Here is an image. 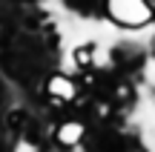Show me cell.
<instances>
[{"label":"cell","instance_id":"6da1fadb","mask_svg":"<svg viewBox=\"0 0 155 152\" xmlns=\"http://www.w3.org/2000/svg\"><path fill=\"white\" fill-rule=\"evenodd\" d=\"M109 11L124 26H144L150 17V9L141 0H109Z\"/></svg>","mask_w":155,"mask_h":152},{"label":"cell","instance_id":"7a4b0ae2","mask_svg":"<svg viewBox=\"0 0 155 152\" xmlns=\"http://www.w3.org/2000/svg\"><path fill=\"white\" fill-rule=\"evenodd\" d=\"M46 86H49L52 98H58V101H69V98H75V83L66 78V75H52Z\"/></svg>","mask_w":155,"mask_h":152},{"label":"cell","instance_id":"3957f363","mask_svg":"<svg viewBox=\"0 0 155 152\" xmlns=\"http://www.w3.org/2000/svg\"><path fill=\"white\" fill-rule=\"evenodd\" d=\"M55 138H58V144H63V147H72V144H78L83 138V126L81 124H63V126H58Z\"/></svg>","mask_w":155,"mask_h":152}]
</instances>
